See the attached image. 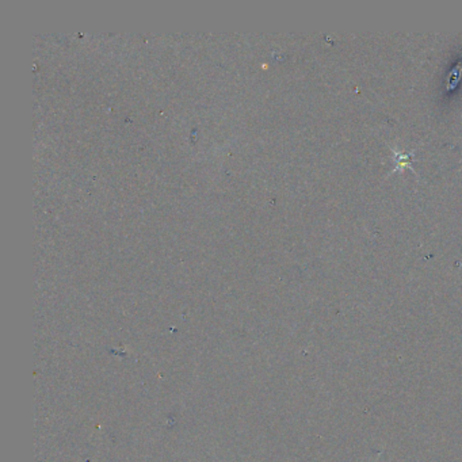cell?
Returning a JSON list of instances; mask_svg holds the SVG:
<instances>
[{
  "label": "cell",
  "mask_w": 462,
  "mask_h": 462,
  "mask_svg": "<svg viewBox=\"0 0 462 462\" xmlns=\"http://www.w3.org/2000/svg\"><path fill=\"white\" fill-rule=\"evenodd\" d=\"M393 156H395V168L392 169V174L395 171H401V169H406V168H410L415 172V169L412 168L414 154H401L397 149H393Z\"/></svg>",
  "instance_id": "cell-1"
}]
</instances>
